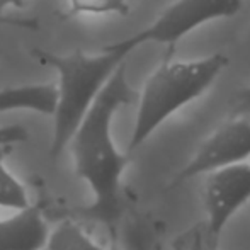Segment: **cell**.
Wrapping results in <instances>:
<instances>
[{
  "label": "cell",
  "instance_id": "obj_1",
  "mask_svg": "<svg viewBox=\"0 0 250 250\" xmlns=\"http://www.w3.org/2000/svg\"><path fill=\"white\" fill-rule=\"evenodd\" d=\"M135 99L136 92L128 83L126 63H123L90 105L70 142L77 175L94 192V203L83 209V216L105 223L111 230L121 216V175L129 162L128 155L116 148L112 119L123 105Z\"/></svg>",
  "mask_w": 250,
  "mask_h": 250
},
{
  "label": "cell",
  "instance_id": "obj_2",
  "mask_svg": "<svg viewBox=\"0 0 250 250\" xmlns=\"http://www.w3.org/2000/svg\"><path fill=\"white\" fill-rule=\"evenodd\" d=\"M131 51L125 40L107 44L96 55H87L82 50H75L70 55H56L44 50L31 51L36 62L50 66L58 75V104L53 114L55 129L50 146L53 160L72 142L90 105L116 70L126 63Z\"/></svg>",
  "mask_w": 250,
  "mask_h": 250
},
{
  "label": "cell",
  "instance_id": "obj_3",
  "mask_svg": "<svg viewBox=\"0 0 250 250\" xmlns=\"http://www.w3.org/2000/svg\"><path fill=\"white\" fill-rule=\"evenodd\" d=\"M228 58L214 53L192 62H164L145 82L140 94L135 128L128 153L143 145L172 114L203 96L221 75Z\"/></svg>",
  "mask_w": 250,
  "mask_h": 250
},
{
  "label": "cell",
  "instance_id": "obj_4",
  "mask_svg": "<svg viewBox=\"0 0 250 250\" xmlns=\"http://www.w3.org/2000/svg\"><path fill=\"white\" fill-rule=\"evenodd\" d=\"M242 9V0H175L140 33L126 38L131 50L145 43L174 46L203 24L216 19H230Z\"/></svg>",
  "mask_w": 250,
  "mask_h": 250
},
{
  "label": "cell",
  "instance_id": "obj_5",
  "mask_svg": "<svg viewBox=\"0 0 250 250\" xmlns=\"http://www.w3.org/2000/svg\"><path fill=\"white\" fill-rule=\"evenodd\" d=\"M250 157V116H235L221 125L201 145L188 165L177 174L175 182L209 174L225 165L240 164Z\"/></svg>",
  "mask_w": 250,
  "mask_h": 250
},
{
  "label": "cell",
  "instance_id": "obj_6",
  "mask_svg": "<svg viewBox=\"0 0 250 250\" xmlns=\"http://www.w3.org/2000/svg\"><path fill=\"white\" fill-rule=\"evenodd\" d=\"M247 201H250V164L225 165L208 174L204 186L206 221L216 237Z\"/></svg>",
  "mask_w": 250,
  "mask_h": 250
},
{
  "label": "cell",
  "instance_id": "obj_7",
  "mask_svg": "<svg viewBox=\"0 0 250 250\" xmlns=\"http://www.w3.org/2000/svg\"><path fill=\"white\" fill-rule=\"evenodd\" d=\"M50 230L36 204L0 220V250H44Z\"/></svg>",
  "mask_w": 250,
  "mask_h": 250
},
{
  "label": "cell",
  "instance_id": "obj_8",
  "mask_svg": "<svg viewBox=\"0 0 250 250\" xmlns=\"http://www.w3.org/2000/svg\"><path fill=\"white\" fill-rule=\"evenodd\" d=\"M58 104L56 83H33L0 89V112L33 111L53 116Z\"/></svg>",
  "mask_w": 250,
  "mask_h": 250
},
{
  "label": "cell",
  "instance_id": "obj_9",
  "mask_svg": "<svg viewBox=\"0 0 250 250\" xmlns=\"http://www.w3.org/2000/svg\"><path fill=\"white\" fill-rule=\"evenodd\" d=\"M46 250H105L97 245L82 227L73 220H65L48 237Z\"/></svg>",
  "mask_w": 250,
  "mask_h": 250
},
{
  "label": "cell",
  "instance_id": "obj_10",
  "mask_svg": "<svg viewBox=\"0 0 250 250\" xmlns=\"http://www.w3.org/2000/svg\"><path fill=\"white\" fill-rule=\"evenodd\" d=\"M12 148V145L0 146V206L24 209V208L31 206L26 189L5 167V158Z\"/></svg>",
  "mask_w": 250,
  "mask_h": 250
},
{
  "label": "cell",
  "instance_id": "obj_11",
  "mask_svg": "<svg viewBox=\"0 0 250 250\" xmlns=\"http://www.w3.org/2000/svg\"><path fill=\"white\" fill-rule=\"evenodd\" d=\"M133 0H70V5L62 14V19H72L77 16H107L118 14L126 16L129 12V3Z\"/></svg>",
  "mask_w": 250,
  "mask_h": 250
},
{
  "label": "cell",
  "instance_id": "obj_12",
  "mask_svg": "<svg viewBox=\"0 0 250 250\" xmlns=\"http://www.w3.org/2000/svg\"><path fill=\"white\" fill-rule=\"evenodd\" d=\"M174 250H218L220 237L211 231L208 221L196 223L174 240Z\"/></svg>",
  "mask_w": 250,
  "mask_h": 250
},
{
  "label": "cell",
  "instance_id": "obj_13",
  "mask_svg": "<svg viewBox=\"0 0 250 250\" xmlns=\"http://www.w3.org/2000/svg\"><path fill=\"white\" fill-rule=\"evenodd\" d=\"M27 129L22 125H9L0 128V146L17 145L27 140Z\"/></svg>",
  "mask_w": 250,
  "mask_h": 250
},
{
  "label": "cell",
  "instance_id": "obj_14",
  "mask_svg": "<svg viewBox=\"0 0 250 250\" xmlns=\"http://www.w3.org/2000/svg\"><path fill=\"white\" fill-rule=\"evenodd\" d=\"M231 114L250 116V87L238 90L231 96Z\"/></svg>",
  "mask_w": 250,
  "mask_h": 250
},
{
  "label": "cell",
  "instance_id": "obj_15",
  "mask_svg": "<svg viewBox=\"0 0 250 250\" xmlns=\"http://www.w3.org/2000/svg\"><path fill=\"white\" fill-rule=\"evenodd\" d=\"M0 24L17 27V29H27V31L40 29V21L38 19H17V17H10L5 16V14H0Z\"/></svg>",
  "mask_w": 250,
  "mask_h": 250
},
{
  "label": "cell",
  "instance_id": "obj_16",
  "mask_svg": "<svg viewBox=\"0 0 250 250\" xmlns=\"http://www.w3.org/2000/svg\"><path fill=\"white\" fill-rule=\"evenodd\" d=\"M126 250H146L142 235H140V233H131V235H129V237H128V247H126Z\"/></svg>",
  "mask_w": 250,
  "mask_h": 250
},
{
  "label": "cell",
  "instance_id": "obj_17",
  "mask_svg": "<svg viewBox=\"0 0 250 250\" xmlns=\"http://www.w3.org/2000/svg\"><path fill=\"white\" fill-rule=\"evenodd\" d=\"M24 0H0V14H5V10L9 9V7H17V9H21V7L24 5Z\"/></svg>",
  "mask_w": 250,
  "mask_h": 250
}]
</instances>
